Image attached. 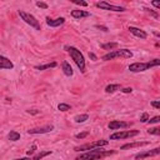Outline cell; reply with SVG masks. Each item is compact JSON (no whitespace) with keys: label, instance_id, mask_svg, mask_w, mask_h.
<instances>
[{"label":"cell","instance_id":"cell-3","mask_svg":"<svg viewBox=\"0 0 160 160\" xmlns=\"http://www.w3.org/2000/svg\"><path fill=\"white\" fill-rule=\"evenodd\" d=\"M132 56V52L128 49H120V50H112L105 55L101 56V60L104 61H108V60H112V59H116V58H124V59H129Z\"/></svg>","mask_w":160,"mask_h":160},{"label":"cell","instance_id":"cell-9","mask_svg":"<svg viewBox=\"0 0 160 160\" xmlns=\"http://www.w3.org/2000/svg\"><path fill=\"white\" fill-rule=\"evenodd\" d=\"M160 154V148H155L152 150H148V151H142V152H139L135 155V159L139 160V159H145V158H149V156H156Z\"/></svg>","mask_w":160,"mask_h":160},{"label":"cell","instance_id":"cell-25","mask_svg":"<svg viewBox=\"0 0 160 160\" xmlns=\"http://www.w3.org/2000/svg\"><path fill=\"white\" fill-rule=\"evenodd\" d=\"M148 132L151 134V135H156V136H159V135H160V129H159V128H150V129L148 130Z\"/></svg>","mask_w":160,"mask_h":160},{"label":"cell","instance_id":"cell-14","mask_svg":"<svg viewBox=\"0 0 160 160\" xmlns=\"http://www.w3.org/2000/svg\"><path fill=\"white\" fill-rule=\"evenodd\" d=\"M14 68V64L11 62V60H9L8 58L0 55V69H4V70H10Z\"/></svg>","mask_w":160,"mask_h":160},{"label":"cell","instance_id":"cell-37","mask_svg":"<svg viewBox=\"0 0 160 160\" xmlns=\"http://www.w3.org/2000/svg\"><path fill=\"white\" fill-rule=\"evenodd\" d=\"M89 56H90V58H91V59H92L94 61H95V60H98V58H96V55H95V54H92V52H89Z\"/></svg>","mask_w":160,"mask_h":160},{"label":"cell","instance_id":"cell-20","mask_svg":"<svg viewBox=\"0 0 160 160\" xmlns=\"http://www.w3.org/2000/svg\"><path fill=\"white\" fill-rule=\"evenodd\" d=\"M118 46H119L118 42H106V44H102V45H101V48H102L104 50H112V49H115V48H118Z\"/></svg>","mask_w":160,"mask_h":160},{"label":"cell","instance_id":"cell-34","mask_svg":"<svg viewBox=\"0 0 160 160\" xmlns=\"http://www.w3.org/2000/svg\"><path fill=\"white\" fill-rule=\"evenodd\" d=\"M120 90H121L122 92H125V94H129V92H131V91H132V89H131V88H124V89L121 88Z\"/></svg>","mask_w":160,"mask_h":160},{"label":"cell","instance_id":"cell-12","mask_svg":"<svg viewBox=\"0 0 160 160\" xmlns=\"http://www.w3.org/2000/svg\"><path fill=\"white\" fill-rule=\"evenodd\" d=\"M129 31L134 35V36H136V38H140V39H146L148 38V34L144 31V30H141V29H139V28H135V26H129Z\"/></svg>","mask_w":160,"mask_h":160},{"label":"cell","instance_id":"cell-27","mask_svg":"<svg viewBox=\"0 0 160 160\" xmlns=\"http://www.w3.org/2000/svg\"><path fill=\"white\" fill-rule=\"evenodd\" d=\"M150 118H149V115H148V112H142L141 114V116H140V121L141 122H148V120H149Z\"/></svg>","mask_w":160,"mask_h":160},{"label":"cell","instance_id":"cell-21","mask_svg":"<svg viewBox=\"0 0 160 160\" xmlns=\"http://www.w3.org/2000/svg\"><path fill=\"white\" fill-rule=\"evenodd\" d=\"M56 66V62L52 61L50 64H45V65H39V66H35L36 70H46V69H50V68H55Z\"/></svg>","mask_w":160,"mask_h":160},{"label":"cell","instance_id":"cell-19","mask_svg":"<svg viewBox=\"0 0 160 160\" xmlns=\"http://www.w3.org/2000/svg\"><path fill=\"white\" fill-rule=\"evenodd\" d=\"M8 139H9L10 141H16V140L20 139V134H19L18 131H10V132L8 134Z\"/></svg>","mask_w":160,"mask_h":160},{"label":"cell","instance_id":"cell-39","mask_svg":"<svg viewBox=\"0 0 160 160\" xmlns=\"http://www.w3.org/2000/svg\"><path fill=\"white\" fill-rule=\"evenodd\" d=\"M14 160H30L29 158H21V159H14Z\"/></svg>","mask_w":160,"mask_h":160},{"label":"cell","instance_id":"cell-10","mask_svg":"<svg viewBox=\"0 0 160 160\" xmlns=\"http://www.w3.org/2000/svg\"><path fill=\"white\" fill-rule=\"evenodd\" d=\"M54 130V125H45V126H40V128H35V129H30L28 130V134H45V132H50Z\"/></svg>","mask_w":160,"mask_h":160},{"label":"cell","instance_id":"cell-7","mask_svg":"<svg viewBox=\"0 0 160 160\" xmlns=\"http://www.w3.org/2000/svg\"><path fill=\"white\" fill-rule=\"evenodd\" d=\"M96 6L102 9V10H110V11H118V12H121V11H125L126 9L122 8V6H118V5H112V4H109L106 1H100V2H96Z\"/></svg>","mask_w":160,"mask_h":160},{"label":"cell","instance_id":"cell-4","mask_svg":"<svg viewBox=\"0 0 160 160\" xmlns=\"http://www.w3.org/2000/svg\"><path fill=\"white\" fill-rule=\"evenodd\" d=\"M19 15H20L21 20H24L28 25H30V26L34 28L35 30H40V29H41L39 20H36V18H35L34 15H31V14H29V12H25L24 10H19Z\"/></svg>","mask_w":160,"mask_h":160},{"label":"cell","instance_id":"cell-18","mask_svg":"<svg viewBox=\"0 0 160 160\" xmlns=\"http://www.w3.org/2000/svg\"><path fill=\"white\" fill-rule=\"evenodd\" d=\"M120 89H121V85H119V84H110V85H108L105 88V92L112 94V92H115L116 90H120Z\"/></svg>","mask_w":160,"mask_h":160},{"label":"cell","instance_id":"cell-13","mask_svg":"<svg viewBox=\"0 0 160 160\" xmlns=\"http://www.w3.org/2000/svg\"><path fill=\"white\" fill-rule=\"evenodd\" d=\"M46 24L51 28H58L60 25H62L65 22V19L64 18H56V19H50V18H46Z\"/></svg>","mask_w":160,"mask_h":160},{"label":"cell","instance_id":"cell-2","mask_svg":"<svg viewBox=\"0 0 160 160\" xmlns=\"http://www.w3.org/2000/svg\"><path fill=\"white\" fill-rule=\"evenodd\" d=\"M65 49L70 54V58L74 60V62L76 64V66L79 68V70L84 74L85 72V59H84V55L80 52V50H78L74 46H66Z\"/></svg>","mask_w":160,"mask_h":160},{"label":"cell","instance_id":"cell-1","mask_svg":"<svg viewBox=\"0 0 160 160\" xmlns=\"http://www.w3.org/2000/svg\"><path fill=\"white\" fill-rule=\"evenodd\" d=\"M115 151L114 150H109V151H104L101 149H92V150H89V151H85L82 155L78 156L75 160H100L105 156H109L111 154H114Z\"/></svg>","mask_w":160,"mask_h":160},{"label":"cell","instance_id":"cell-26","mask_svg":"<svg viewBox=\"0 0 160 160\" xmlns=\"http://www.w3.org/2000/svg\"><path fill=\"white\" fill-rule=\"evenodd\" d=\"M159 65H160V60H159V59H154V60L149 61V66H150V68H152V66H159Z\"/></svg>","mask_w":160,"mask_h":160},{"label":"cell","instance_id":"cell-5","mask_svg":"<svg viewBox=\"0 0 160 160\" xmlns=\"http://www.w3.org/2000/svg\"><path fill=\"white\" fill-rule=\"evenodd\" d=\"M108 144H109L108 140H96V141H92V142H86L84 145L76 146L74 150L75 151H89V150H92V149H98V148L105 146Z\"/></svg>","mask_w":160,"mask_h":160},{"label":"cell","instance_id":"cell-8","mask_svg":"<svg viewBox=\"0 0 160 160\" xmlns=\"http://www.w3.org/2000/svg\"><path fill=\"white\" fill-rule=\"evenodd\" d=\"M149 69H150L149 62H132L129 65V70L132 72H142Z\"/></svg>","mask_w":160,"mask_h":160},{"label":"cell","instance_id":"cell-16","mask_svg":"<svg viewBox=\"0 0 160 160\" xmlns=\"http://www.w3.org/2000/svg\"><path fill=\"white\" fill-rule=\"evenodd\" d=\"M70 14H71V16L75 18V19H82V18L90 16V12H89V11H85V10H72Z\"/></svg>","mask_w":160,"mask_h":160},{"label":"cell","instance_id":"cell-32","mask_svg":"<svg viewBox=\"0 0 160 160\" xmlns=\"http://www.w3.org/2000/svg\"><path fill=\"white\" fill-rule=\"evenodd\" d=\"M144 10H145L146 12H149L150 15H152L154 18H159V15H158V12H155V11H152V10H150V9H148V8H144Z\"/></svg>","mask_w":160,"mask_h":160},{"label":"cell","instance_id":"cell-35","mask_svg":"<svg viewBox=\"0 0 160 160\" xmlns=\"http://www.w3.org/2000/svg\"><path fill=\"white\" fill-rule=\"evenodd\" d=\"M151 106H154L155 109H160V101H152Z\"/></svg>","mask_w":160,"mask_h":160},{"label":"cell","instance_id":"cell-31","mask_svg":"<svg viewBox=\"0 0 160 160\" xmlns=\"http://www.w3.org/2000/svg\"><path fill=\"white\" fill-rule=\"evenodd\" d=\"M88 135H89V132H88V131H85V132H80V134H76V135H75V138H76V139H84V138H86Z\"/></svg>","mask_w":160,"mask_h":160},{"label":"cell","instance_id":"cell-30","mask_svg":"<svg viewBox=\"0 0 160 160\" xmlns=\"http://www.w3.org/2000/svg\"><path fill=\"white\" fill-rule=\"evenodd\" d=\"M36 6L40 8V9H48V8H49L48 4H46V2H42V1H38V2H36Z\"/></svg>","mask_w":160,"mask_h":160},{"label":"cell","instance_id":"cell-11","mask_svg":"<svg viewBox=\"0 0 160 160\" xmlns=\"http://www.w3.org/2000/svg\"><path fill=\"white\" fill-rule=\"evenodd\" d=\"M109 129L110 130H118V129H121V128H129L130 124L129 122H125V121H121V120H112L109 122Z\"/></svg>","mask_w":160,"mask_h":160},{"label":"cell","instance_id":"cell-38","mask_svg":"<svg viewBox=\"0 0 160 160\" xmlns=\"http://www.w3.org/2000/svg\"><path fill=\"white\" fill-rule=\"evenodd\" d=\"M28 112H29V114H34V115H35V114H39L38 110H28Z\"/></svg>","mask_w":160,"mask_h":160},{"label":"cell","instance_id":"cell-24","mask_svg":"<svg viewBox=\"0 0 160 160\" xmlns=\"http://www.w3.org/2000/svg\"><path fill=\"white\" fill-rule=\"evenodd\" d=\"M58 109H59L60 111H68V110H70V109H71V106H70L69 104L61 102V104H59V105H58Z\"/></svg>","mask_w":160,"mask_h":160},{"label":"cell","instance_id":"cell-6","mask_svg":"<svg viewBox=\"0 0 160 160\" xmlns=\"http://www.w3.org/2000/svg\"><path fill=\"white\" fill-rule=\"evenodd\" d=\"M139 130H126V131H116L114 134L110 135V140H122V139H128V138H132L139 135Z\"/></svg>","mask_w":160,"mask_h":160},{"label":"cell","instance_id":"cell-28","mask_svg":"<svg viewBox=\"0 0 160 160\" xmlns=\"http://www.w3.org/2000/svg\"><path fill=\"white\" fill-rule=\"evenodd\" d=\"M159 121H160V116H154L148 120V122H150V124H158Z\"/></svg>","mask_w":160,"mask_h":160},{"label":"cell","instance_id":"cell-22","mask_svg":"<svg viewBox=\"0 0 160 160\" xmlns=\"http://www.w3.org/2000/svg\"><path fill=\"white\" fill-rule=\"evenodd\" d=\"M51 154V151H40L39 154H36L32 159H30V160H41L42 158H45V156H48V155H50Z\"/></svg>","mask_w":160,"mask_h":160},{"label":"cell","instance_id":"cell-29","mask_svg":"<svg viewBox=\"0 0 160 160\" xmlns=\"http://www.w3.org/2000/svg\"><path fill=\"white\" fill-rule=\"evenodd\" d=\"M72 2L76 4V5H79V6H88V2L86 1H82V0H74Z\"/></svg>","mask_w":160,"mask_h":160},{"label":"cell","instance_id":"cell-17","mask_svg":"<svg viewBox=\"0 0 160 160\" xmlns=\"http://www.w3.org/2000/svg\"><path fill=\"white\" fill-rule=\"evenodd\" d=\"M61 69H62V72H64L66 76H71V75L74 74L72 68H71V65H70L68 61H64V62L61 64Z\"/></svg>","mask_w":160,"mask_h":160},{"label":"cell","instance_id":"cell-36","mask_svg":"<svg viewBox=\"0 0 160 160\" xmlns=\"http://www.w3.org/2000/svg\"><path fill=\"white\" fill-rule=\"evenodd\" d=\"M151 4H152L156 9H159V8H160V1H151Z\"/></svg>","mask_w":160,"mask_h":160},{"label":"cell","instance_id":"cell-23","mask_svg":"<svg viewBox=\"0 0 160 160\" xmlns=\"http://www.w3.org/2000/svg\"><path fill=\"white\" fill-rule=\"evenodd\" d=\"M88 119H89V115H88V114H81V115H76V116L74 118L75 122H84V121H86Z\"/></svg>","mask_w":160,"mask_h":160},{"label":"cell","instance_id":"cell-33","mask_svg":"<svg viewBox=\"0 0 160 160\" xmlns=\"http://www.w3.org/2000/svg\"><path fill=\"white\" fill-rule=\"evenodd\" d=\"M35 150H36V145H32V146L26 151V155H28V156H29V155H32V154L35 152Z\"/></svg>","mask_w":160,"mask_h":160},{"label":"cell","instance_id":"cell-15","mask_svg":"<svg viewBox=\"0 0 160 160\" xmlns=\"http://www.w3.org/2000/svg\"><path fill=\"white\" fill-rule=\"evenodd\" d=\"M145 145H149V141H136V142H129V144H124L122 146H120V150L131 149V148H140V146H145Z\"/></svg>","mask_w":160,"mask_h":160}]
</instances>
